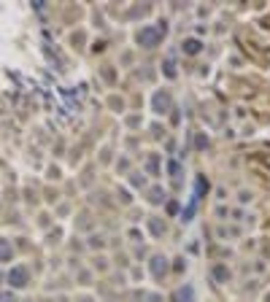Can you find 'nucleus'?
Returning <instances> with one entry per match:
<instances>
[{
	"label": "nucleus",
	"mask_w": 270,
	"mask_h": 302,
	"mask_svg": "<svg viewBox=\"0 0 270 302\" xmlns=\"http://www.w3.org/2000/svg\"><path fill=\"white\" fill-rule=\"evenodd\" d=\"M149 302H162V297H159V294H152V297H149Z\"/></svg>",
	"instance_id": "16"
},
{
	"label": "nucleus",
	"mask_w": 270,
	"mask_h": 302,
	"mask_svg": "<svg viewBox=\"0 0 270 302\" xmlns=\"http://www.w3.org/2000/svg\"><path fill=\"white\" fill-rule=\"evenodd\" d=\"M11 256H14V248H11V243L0 237V262H8Z\"/></svg>",
	"instance_id": "5"
},
{
	"label": "nucleus",
	"mask_w": 270,
	"mask_h": 302,
	"mask_svg": "<svg viewBox=\"0 0 270 302\" xmlns=\"http://www.w3.org/2000/svg\"><path fill=\"white\" fill-rule=\"evenodd\" d=\"M176 302H192V289H179L176 292Z\"/></svg>",
	"instance_id": "10"
},
{
	"label": "nucleus",
	"mask_w": 270,
	"mask_h": 302,
	"mask_svg": "<svg viewBox=\"0 0 270 302\" xmlns=\"http://www.w3.org/2000/svg\"><path fill=\"white\" fill-rule=\"evenodd\" d=\"M214 275H216V281H222V283H227V278H230V272H227V267H222V265H216V267H214Z\"/></svg>",
	"instance_id": "9"
},
{
	"label": "nucleus",
	"mask_w": 270,
	"mask_h": 302,
	"mask_svg": "<svg viewBox=\"0 0 270 302\" xmlns=\"http://www.w3.org/2000/svg\"><path fill=\"white\" fill-rule=\"evenodd\" d=\"M8 283H11L14 289H25L27 283H30V272H27V267H11Z\"/></svg>",
	"instance_id": "2"
},
{
	"label": "nucleus",
	"mask_w": 270,
	"mask_h": 302,
	"mask_svg": "<svg viewBox=\"0 0 270 302\" xmlns=\"http://www.w3.org/2000/svg\"><path fill=\"white\" fill-rule=\"evenodd\" d=\"M149 202H154V205L165 202V189H162V186H154V189L149 192Z\"/></svg>",
	"instance_id": "6"
},
{
	"label": "nucleus",
	"mask_w": 270,
	"mask_h": 302,
	"mask_svg": "<svg viewBox=\"0 0 270 302\" xmlns=\"http://www.w3.org/2000/svg\"><path fill=\"white\" fill-rule=\"evenodd\" d=\"M152 105H154V111H157V113H168L170 105H173V100H170L168 92H157V95H154V100H152Z\"/></svg>",
	"instance_id": "3"
},
{
	"label": "nucleus",
	"mask_w": 270,
	"mask_h": 302,
	"mask_svg": "<svg viewBox=\"0 0 270 302\" xmlns=\"http://www.w3.org/2000/svg\"><path fill=\"white\" fill-rule=\"evenodd\" d=\"M78 302H92V300H78Z\"/></svg>",
	"instance_id": "17"
},
{
	"label": "nucleus",
	"mask_w": 270,
	"mask_h": 302,
	"mask_svg": "<svg viewBox=\"0 0 270 302\" xmlns=\"http://www.w3.org/2000/svg\"><path fill=\"white\" fill-rule=\"evenodd\" d=\"M200 46H203V43H200L197 38H189V41H184V51H187V54H197Z\"/></svg>",
	"instance_id": "7"
},
{
	"label": "nucleus",
	"mask_w": 270,
	"mask_h": 302,
	"mask_svg": "<svg viewBox=\"0 0 270 302\" xmlns=\"http://www.w3.org/2000/svg\"><path fill=\"white\" fill-rule=\"evenodd\" d=\"M149 267H152V275L154 278H165V275H168V259L159 256V254L152 259V265H149Z\"/></svg>",
	"instance_id": "4"
},
{
	"label": "nucleus",
	"mask_w": 270,
	"mask_h": 302,
	"mask_svg": "<svg viewBox=\"0 0 270 302\" xmlns=\"http://www.w3.org/2000/svg\"><path fill=\"white\" fill-rule=\"evenodd\" d=\"M146 168H149V173H157V157H149Z\"/></svg>",
	"instance_id": "12"
},
{
	"label": "nucleus",
	"mask_w": 270,
	"mask_h": 302,
	"mask_svg": "<svg viewBox=\"0 0 270 302\" xmlns=\"http://www.w3.org/2000/svg\"><path fill=\"white\" fill-rule=\"evenodd\" d=\"M149 230H152V235H154V237H159V235L165 232V224H162L159 219H149Z\"/></svg>",
	"instance_id": "8"
},
{
	"label": "nucleus",
	"mask_w": 270,
	"mask_h": 302,
	"mask_svg": "<svg viewBox=\"0 0 270 302\" xmlns=\"http://www.w3.org/2000/svg\"><path fill=\"white\" fill-rule=\"evenodd\" d=\"M162 35H165V25H146L138 33V43H141L143 49H154L162 41Z\"/></svg>",
	"instance_id": "1"
},
{
	"label": "nucleus",
	"mask_w": 270,
	"mask_h": 302,
	"mask_svg": "<svg viewBox=\"0 0 270 302\" xmlns=\"http://www.w3.org/2000/svg\"><path fill=\"white\" fill-rule=\"evenodd\" d=\"M165 76H168V78H173V76H176V67H173V60H168V62H165Z\"/></svg>",
	"instance_id": "11"
},
{
	"label": "nucleus",
	"mask_w": 270,
	"mask_h": 302,
	"mask_svg": "<svg viewBox=\"0 0 270 302\" xmlns=\"http://www.w3.org/2000/svg\"><path fill=\"white\" fill-rule=\"evenodd\" d=\"M170 173H173V175H179V173H181V168H179L176 162H170Z\"/></svg>",
	"instance_id": "15"
},
{
	"label": "nucleus",
	"mask_w": 270,
	"mask_h": 302,
	"mask_svg": "<svg viewBox=\"0 0 270 302\" xmlns=\"http://www.w3.org/2000/svg\"><path fill=\"white\" fill-rule=\"evenodd\" d=\"M146 184V178H143V175H133V186H143Z\"/></svg>",
	"instance_id": "14"
},
{
	"label": "nucleus",
	"mask_w": 270,
	"mask_h": 302,
	"mask_svg": "<svg viewBox=\"0 0 270 302\" xmlns=\"http://www.w3.org/2000/svg\"><path fill=\"white\" fill-rule=\"evenodd\" d=\"M0 302H16V297L11 292H0Z\"/></svg>",
	"instance_id": "13"
}]
</instances>
